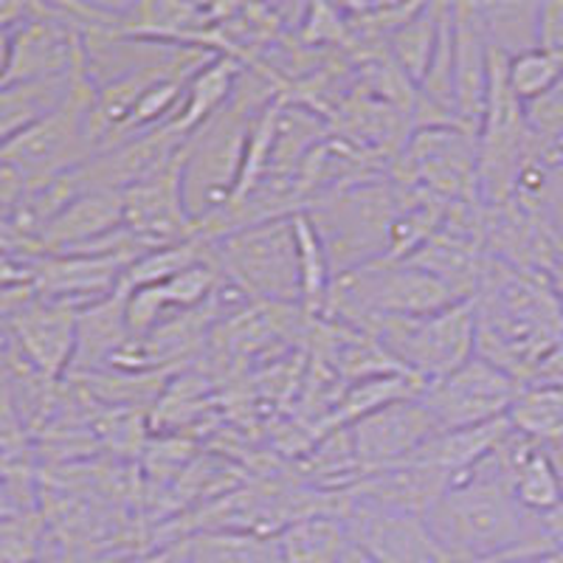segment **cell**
<instances>
[{"mask_svg": "<svg viewBox=\"0 0 563 563\" xmlns=\"http://www.w3.org/2000/svg\"><path fill=\"white\" fill-rule=\"evenodd\" d=\"M512 431L530 437L538 445L563 442V389L555 386H525L507 411Z\"/></svg>", "mask_w": 563, "mask_h": 563, "instance_id": "obj_22", "label": "cell"}, {"mask_svg": "<svg viewBox=\"0 0 563 563\" xmlns=\"http://www.w3.org/2000/svg\"><path fill=\"white\" fill-rule=\"evenodd\" d=\"M525 124L541 144H552L563 135V79L547 93L525 104Z\"/></svg>", "mask_w": 563, "mask_h": 563, "instance_id": "obj_25", "label": "cell"}, {"mask_svg": "<svg viewBox=\"0 0 563 563\" xmlns=\"http://www.w3.org/2000/svg\"><path fill=\"white\" fill-rule=\"evenodd\" d=\"M521 389L525 386L507 372L474 355L445 378L422 386L420 400L429 406L442 431H456L507 417Z\"/></svg>", "mask_w": 563, "mask_h": 563, "instance_id": "obj_9", "label": "cell"}, {"mask_svg": "<svg viewBox=\"0 0 563 563\" xmlns=\"http://www.w3.org/2000/svg\"><path fill=\"white\" fill-rule=\"evenodd\" d=\"M440 9L442 3H417L415 12L395 29L386 43L389 57L417 88L429 74L431 57H434L437 37H440Z\"/></svg>", "mask_w": 563, "mask_h": 563, "instance_id": "obj_18", "label": "cell"}, {"mask_svg": "<svg viewBox=\"0 0 563 563\" xmlns=\"http://www.w3.org/2000/svg\"><path fill=\"white\" fill-rule=\"evenodd\" d=\"M538 7L541 3H476L482 29L499 54L507 59L538 48Z\"/></svg>", "mask_w": 563, "mask_h": 563, "instance_id": "obj_20", "label": "cell"}, {"mask_svg": "<svg viewBox=\"0 0 563 563\" xmlns=\"http://www.w3.org/2000/svg\"><path fill=\"white\" fill-rule=\"evenodd\" d=\"M0 254H32L29 243L14 225L12 214H3V211H0Z\"/></svg>", "mask_w": 563, "mask_h": 563, "instance_id": "obj_33", "label": "cell"}, {"mask_svg": "<svg viewBox=\"0 0 563 563\" xmlns=\"http://www.w3.org/2000/svg\"><path fill=\"white\" fill-rule=\"evenodd\" d=\"M476 355L527 386L563 339V305L547 276L493 260L474 299Z\"/></svg>", "mask_w": 563, "mask_h": 563, "instance_id": "obj_1", "label": "cell"}, {"mask_svg": "<svg viewBox=\"0 0 563 563\" xmlns=\"http://www.w3.org/2000/svg\"><path fill=\"white\" fill-rule=\"evenodd\" d=\"M124 229L144 251L167 249L195 238V223L184 206L180 155L169 167L139 180L122 192Z\"/></svg>", "mask_w": 563, "mask_h": 563, "instance_id": "obj_13", "label": "cell"}, {"mask_svg": "<svg viewBox=\"0 0 563 563\" xmlns=\"http://www.w3.org/2000/svg\"><path fill=\"white\" fill-rule=\"evenodd\" d=\"M32 254H0V288L26 285Z\"/></svg>", "mask_w": 563, "mask_h": 563, "instance_id": "obj_31", "label": "cell"}, {"mask_svg": "<svg viewBox=\"0 0 563 563\" xmlns=\"http://www.w3.org/2000/svg\"><path fill=\"white\" fill-rule=\"evenodd\" d=\"M538 530H541V536L550 541L555 550H563V501L555 507V510L544 512V516H538Z\"/></svg>", "mask_w": 563, "mask_h": 563, "instance_id": "obj_34", "label": "cell"}, {"mask_svg": "<svg viewBox=\"0 0 563 563\" xmlns=\"http://www.w3.org/2000/svg\"><path fill=\"white\" fill-rule=\"evenodd\" d=\"M538 48L563 59V0L538 7Z\"/></svg>", "mask_w": 563, "mask_h": 563, "instance_id": "obj_26", "label": "cell"}, {"mask_svg": "<svg viewBox=\"0 0 563 563\" xmlns=\"http://www.w3.org/2000/svg\"><path fill=\"white\" fill-rule=\"evenodd\" d=\"M282 563H341L350 550L344 519L308 516L276 536Z\"/></svg>", "mask_w": 563, "mask_h": 563, "instance_id": "obj_17", "label": "cell"}, {"mask_svg": "<svg viewBox=\"0 0 563 563\" xmlns=\"http://www.w3.org/2000/svg\"><path fill=\"white\" fill-rule=\"evenodd\" d=\"M512 496L525 507L530 516H544V512L555 510L563 501V482L558 474V465L552 460L547 445H538L519 467L510 479Z\"/></svg>", "mask_w": 563, "mask_h": 563, "instance_id": "obj_23", "label": "cell"}, {"mask_svg": "<svg viewBox=\"0 0 563 563\" xmlns=\"http://www.w3.org/2000/svg\"><path fill=\"white\" fill-rule=\"evenodd\" d=\"M29 186H32V180L26 175L20 173L14 164L0 158V211L3 214H12L18 209L20 200L26 198Z\"/></svg>", "mask_w": 563, "mask_h": 563, "instance_id": "obj_29", "label": "cell"}, {"mask_svg": "<svg viewBox=\"0 0 563 563\" xmlns=\"http://www.w3.org/2000/svg\"><path fill=\"white\" fill-rule=\"evenodd\" d=\"M369 335L397 369L434 384L476 355V305L465 299L431 316L386 319Z\"/></svg>", "mask_w": 563, "mask_h": 563, "instance_id": "obj_4", "label": "cell"}, {"mask_svg": "<svg viewBox=\"0 0 563 563\" xmlns=\"http://www.w3.org/2000/svg\"><path fill=\"white\" fill-rule=\"evenodd\" d=\"M82 74L63 79H43V82H9L0 85V144L12 141L23 130L37 124L59 108L77 88Z\"/></svg>", "mask_w": 563, "mask_h": 563, "instance_id": "obj_16", "label": "cell"}, {"mask_svg": "<svg viewBox=\"0 0 563 563\" xmlns=\"http://www.w3.org/2000/svg\"><path fill=\"white\" fill-rule=\"evenodd\" d=\"M82 74V32L65 3H29L26 18L12 32L9 82H43Z\"/></svg>", "mask_w": 563, "mask_h": 563, "instance_id": "obj_8", "label": "cell"}, {"mask_svg": "<svg viewBox=\"0 0 563 563\" xmlns=\"http://www.w3.org/2000/svg\"><path fill=\"white\" fill-rule=\"evenodd\" d=\"M34 538L20 521H0V563H29Z\"/></svg>", "mask_w": 563, "mask_h": 563, "instance_id": "obj_27", "label": "cell"}, {"mask_svg": "<svg viewBox=\"0 0 563 563\" xmlns=\"http://www.w3.org/2000/svg\"><path fill=\"white\" fill-rule=\"evenodd\" d=\"M501 563H563V550H555V547H544V550L532 552V555L512 558V561H501Z\"/></svg>", "mask_w": 563, "mask_h": 563, "instance_id": "obj_35", "label": "cell"}, {"mask_svg": "<svg viewBox=\"0 0 563 563\" xmlns=\"http://www.w3.org/2000/svg\"><path fill=\"white\" fill-rule=\"evenodd\" d=\"M135 260L130 254H32L29 285L40 301L82 313L119 290Z\"/></svg>", "mask_w": 563, "mask_h": 563, "instance_id": "obj_10", "label": "cell"}, {"mask_svg": "<svg viewBox=\"0 0 563 563\" xmlns=\"http://www.w3.org/2000/svg\"><path fill=\"white\" fill-rule=\"evenodd\" d=\"M499 563H501V561H499Z\"/></svg>", "mask_w": 563, "mask_h": 563, "instance_id": "obj_36", "label": "cell"}, {"mask_svg": "<svg viewBox=\"0 0 563 563\" xmlns=\"http://www.w3.org/2000/svg\"><path fill=\"white\" fill-rule=\"evenodd\" d=\"M186 563H282V555L271 536L209 530L186 536Z\"/></svg>", "mask_w": 563, "mask_h": 563, "instance_id": "obj_19", "label": "cell"}, {"mask_svg": "<svg viewBox=\"0 0 563 563\" xmlns=\"http://www.w3.org/2000/svg\"><path fill=\"white\" fill-rule=\"evenodd\" d=\"M490 454L451 482L426 512V525L451 563H499L552 547L544 536H527L530 512L516 501Z\"/></svg>", "mask_w": 563, "mask_h": 563, "instance_id": "obj_2", "label": "cell"}, {"mask_svg": "<svg viewBox=\"0 0 563 563\" xmlns=\"http://www.w3.org/2000/svg\"><path fill=\"white\" fill-rule=\"evenodd\" d=\"M563 79V59L544 48H532V52L519 54V57L507 59V82L521 104L532 102L541 93L558 85Z\"/></svg>", "mask_w": 563, "mask_h": 563, "instance_id": "obj_24", "label": "cell"}, {"mask_svg": "<svg viewBox=\"0 0 563 563\" xmlns=\"http://www.w3.org/2000/svg\"><path fill=\"white\" fill-rule=\"evenodd\" d=\"M90 108L93 88L88 79L79 77L77 88L70 90V97L54 113L0 144V158L14 164L32 184L82 167L97 155L90 133Z\"/></svg>", "mask_w": 563, "mask_h": 563, "instance_id": "obj_7", "label": "cell"}, {"mask_svg": "<svg viewBox=\"0 0 563 563\" xmlns=\"http://www.w3.org/2000/svg\"><path fill=\"white\" fill-rule=\"evenodd\" d=\"M296 229V249H299V276H301V301L299 308L305 316H324L327 296H330V285H333V265L327 256L324 243H321L319 231H316L313 220L299 211L294 214Z\"/></svg>", "mask_w": 563, "mask_h": 563, "instance_id": "obj_21", "label": "cell"}, {"mask_svg": "<svg viewBox=\"0 0 563 563\" xmlns=\"http://www.w3.org/2000/svg\"><path fill=\"white\" fill-rule=\"evenodd\" d=\"M454 108L456 122L479 135L490 82V43L482 29L476 3H454Z\"/></svg>", "mask_w": 563, "mask_h": 563, "instance_id": "obj_15", "label": "cell"}, {"mask_svg": "<svg viewBox=\"0 0 563 563\" xmlns=\"http://www.w3.org/2000/svg\"><path fill=\"white\" fill-rule=\"evenodd\" d=\"M406 195L389 178H369L305 209L324 243L333 276L389 256V234Z\"/></svg>", "mask_w": 563, "mask_h": 563, "instance_id": "obj_3", "label": "cell"}, {"mask_svg": "<svg viewBox=\"0 0 563 563\" xmlns=\"http://www.w3.org/2000/svg\"><path fill=\"white\" fill-rule=\"evenodd\" d=\"M122 563H186V538L180 541H167L164 547H153V550L141 552V555L128 558Z\"/></svg>", "mask_w": 563, "mask_h": 563, "instance_id": "obj_32", "label": "cell"}, {"mask_svg": "<svg viewBox=\"0 0 563 563\" xmlns=\"http://www.w3.org/2000/svg\"><path fill=\"white\" fill-rule=\"evenodd\" d=\"M479 135L462 124H431L411 130L395 164L389 180L400 189L426 192L445 203L479 200Z\"/></svg>", "mask_w": 563, "mask_h": 563, "instance_id": "obj_6", "label": "cell"}, {"mask_svg": "<svg viewBox=\"0 0 563 563\" xmlns=\"http://www.w3.org/2000/svg\"><path fill=\"white\" fill-rule=\"evenodd\" d=\"M346 431H350L352 451H355L361 471L372 474V471H384L391 465H404L442 429L420 397H406V400H395L384 409L369 411L366 417L346 426Z\"/></svg>", "mask_w": 563, "mask_h": 563, "instance_id": "obj_11", "label": "cell"}, {"mask_svg": "<svg viewBox=\"0 0 563 563\" xmlns=\"http://www.w3.org/2000/svg\"><path fill=\"white\" fill-rule=\"evenodd\" d=\"M79 313L63 305L34 299L12 327L14 344L26 364L48 384L68 378L77 352Z\"/></svg>", "mask_w": 563, "mask_h": 563, "instance_id": "obj_14", "label": "cell"}, {"mask_svg": "<svg viewBox=\"0 0 563 563\" xmlns=\"http://www.w3.org/2000/svg\"><path fill=\"white\" fill-rule=\"evenodd\" d=\"M544 218L550 229L555 231V238L563 243V169L550 178V189H547L544 200Z\"/></svg>", "mask_w": 563, "mask_h": 563, "instance_id": "obj_30", "label": "cell"}, {"mask_svg": "<svg viewBox=\"0 0 563 563\" xmlns=\"http://www.w3.org/2000/svg\"><path fill=\"white\" fill-rule=\"evenodd\" d=\"M344 527L352 547L375 563H451L437 547L426 516L346 501Z\"/></svg>", "mask_w": 563, "mask_h": 563, "instance_id": "obj_12", "label": "cell"}, {"mask_svg": "<svg viewBox=\"0 0 563 563\" xmlns=\"http://www.w3.org/2000/svg\"><path fill=\"white\" fill-rule=\"evenodd\" d=\"M220 274L243 285L254 299L299 305L301 276L294 218H276L209 240Z\"/></svg>", "mask_w": 563, "mask_h": 563, "instance_id": "obj_5", "label": "cell"}, {"mask_svg": "<svg viewBox=\"0 0 563 563\" xmlns=\"http://www.w3.org/2000/svg\"><path fill=\"white\" fill-rule=\"evenodd\" d=\"M37 299L34 296L32 285H12V288H0V335H9L12 333L14 321L23 310Z\"/></svg>", "mask_w": 563, "mask_h": 563, "instance_id": "obj_28", "label": "cell"}]
</instances>
